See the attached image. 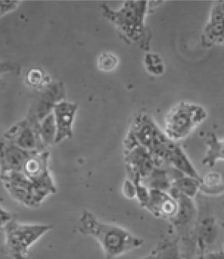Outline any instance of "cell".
Listing matches in <instances>:
<instances>
[{
	"label": "cell",
	"instance_id": "18",
	"mask_svg": "<svg viewBox=\"0 0 224 259\" xmlns=\"http://www.w3.org/2000/svg\"><path fill=\"white\" fill-rule=\"evenodd\" d=\"M218 229L216 219L213 217H205L199 222L195 229V236L197 244L201 249L215 242L218 236Z\"/></svg>",
	"mask_w": 224,
	"mask_h": 259
},
{
	"label": "cell",
	"instance_id": "21",
	"mask_svg": "<svg viewBox=\"0 0 224 259\" xmlns=\"http://www.w3.org/2000/svg\"><path fill=\"white\" fill-rule=\"evenodd\" d=\"M171 189L188 198L193 199L200 192V180L181 173L173 180Z\"/></svg>",
	"mask_w": 224,
	"mask_h": 259
},
{
	"label": "cell",
	"instance_id": "3",
	"mask_svg": "<svg viewBox=\"0 0 224 259\" xmlns=\"http://www.w3.org/2000/svg\"><path fill=\"white\" fill-rule=\"evenodd\" d=\"M207 117V111L202 105L181 102L166 115L164 133L173 141H181L188 138Z\"/></svg>",
	"mask_w": 224,
	"mask_h": 259
},
{
	"label": "cell",
	"instance_id": "9",
	"mask_svg": "<svg viewBox=\"0 0 224 259\" xmlns=\"http://www.w3.org/2000/svg\"><path fill=\"white\" fill-rule=\"evenodd\" d=\"M38 125L39 122L29 118L11 128L4 138L29 152H41L47 150L41 143L37 133Z\"/></svg>",
	"mask_w": 224,
	"mask_h": 259
},
{
	"label": "cell",
	"instance_id": "4",
	"mask_svg": "<svg viewBox=\"0 0 224 259\" xmlns=\"http://www.w3.org/2000/svg\"><path fill=\"white\" fill-rule=\"evenodd\" d=\"M47 224H25L12 221L6 226L5 244L13 259H26L29 250L52 229Z\"/></svg>",
	"mask_w": 224,
	"mask_h": 259
},
{
	"label": "cell",
	"instance_id": "23",
	"mask_svg": "<svg viewBox=\"0 0 224 259\" xmlns=\"http://www.w3.org/2000/svg\"><path fill=\"white\" fill-rule=\"evenodd\" d=\"M144 64L146 71L153 76H162L165 71L163 60L159 54L148 53L144 56Z\"/></svg>",
	"mask_w": 224,
	"mask_h": 259
},
{
	"label": "cell",
	"instance_id": "11",
	"mask_svg": "<svg viewBox=\"0 0 224 259\" xmlns=\"http://www.w3.org/2000/svg\"><path fill=\"white\" fill-rule=\"evenodd\" d=\"M35 153L26 151L4 137L0 140V175L21 171L26 160Z\"/></svg>",
	"mask_w": 224,
	"mask_h": 259
},
{
	"label": "cell",
	"instance_id": "14",
	"mask_svg": "<svg viewBox=\"0 0 224 259\" xmlns=\"http://www.w3.org/2000/svg\"><path fill=\"white\" fill-rule=\"evenodd\" d=\"M78 105L63 100L54 105L53 113L57 127L56 144L73 136V125Z\"/></svg>",
	"mask_w": 224,
	"mask_h": 259
},
{
	"label": "cell",
	"instance_id": "24",
	"mask_svg": "<svg viewBox=\"0 0 224 259\" xmlns=\"http://www.w3.org/2000/svg\"><path fill=\"white\" fill-rule=\"evenodd\" d=\"M26 79L28 84L35 89H43L49 84L47 82V76L45 75V72L37 68L29 70L26 74Z\"/></svg>",
	"mask_w": 224,
	"mask_h": 259
},
{
	"label": "cell",
	"instance_id": "25",
	"mask_svg": "<svg viewBox=\"0 0 224 259\" xmlns=\"http://www.w3.org/2000/svg\"><path fill=\"white\" fill-rule=\"evenodd\" d=\"M119 64L118 56L112 53H102L98 57L97 66L100 71L109 72L117 69Z\"/></svg>",
	"mask_w": 224,
	"mask_h": 259
},
{
	"label": "cell",
	"instance_id": "16",
	"mask_svg": "<svg viewBox=\"0 0 224 259\" xmlns=\"http://www.w3.org/2000/svg\"><path fill=\"white\" fill-rule=\"evenodd\" d=\"M167 162L169 166L184 175L200 180L201 176L195 168L188 156L177 142L171 140L167 148Z\"/></svg>",
	"mask_w": 224,
	"mask_h": 259
},
{
	"label": "cell",
	"instance_id": "28",
	"mask_svg": "<svg viewBox=\"0 0 224 259\" xmlns=\"http://www.w3.org/2000/svg\"><path fill=\"white\" fill-rule=\"evenodd\" d=\"M123 191H124V194L127 198H136L137 189H136L135 184L131 180L127 179L124 182V186H123Z\"/></svg>",
	"mask_w": 224,
	"mask_h": 259
},
{
	"label": "cell",
	"instance_id": "22",
	"mask_svg": "<svg viewBox=\"0 0 224 259\" xmlns=\"http://www.w3.org/2000/svg\"><path fill=\"white\" fill-rule=\"evenodd\" d=\"M37 133L46 149L56 144L57 127L53 113L49 114L39 122Z\"/></svg>",
	"mask_w": 224,
	"mask_h": 259
},
{
	"label": "cell",
	"instance_id": "10",
	"mask_svg": "<svg viewBox=\"0 0 224 259\" xmlns=\"http://www.w3.org/2000/svg\"><path fill=\"white\" fill-rule=\"evenodd\" d=\"M201 44L205 48L224 45L223 1L217 2L213 6L202 32Z\"/></svg>",
	"mask_w": 224,
	"mask_h": 259
},
{
	"label": "cell",
	"instance_id": "6",
	"mask_svg": "<svg viewBox=\"0 0 224 259\" xmlns=\"http://www.w3.org/2000/svg\"><path fill=\"white\" fill-rule=\"evenodd\" d=\"M162 132L149 115L146 114L138 115L134 119L125 138V150L139 145L149 151Z\"/></svg>",
	"mask_w": 224,
	"mask_h": 259
},
{
	"label": "cell",
	"instance_id": "30",
	"mask_svg": "<svg viewBox=\"0 0 224 259\" xmlns=\"http://www.w3.org/2000/svg\"><path fill=\"white\" fill-rule=\"evenodd\" d=\"M203 259H224V250L220 251L211 252L202 256Z\"/></svg>",
	"mask_w": 224,
	"mask_h": 259
},
{
	"label": "cell",
	"instance_id": "15",
	"mask_svg": "<svg viewBox=\"0 0 224 259\" xmlns=\"http://www.w3.org/2000/svg\"><path fill=\"white\" fill-rule=\"evenodd\" d=\"M169 192L179 202L177 214L170 222L178 231H185L196 218V206L193 199L179 194L173 189H171Z\"/></svg>",
	"mask_w": 224,
	"mask_h": 259
},
{
	"label": "cell",
	"instance_id": "32",
	"mask_svg": "<svg viewBox=\"0 0 224 259\" xmlns=\"http://www.w3.org/2000/svg\"><path fill=\"white\" fill-rule=\"evenodd\" d=\"M198 259H203V258H202V256H201V257H199Z\"/></svg>",
	"mask_w": 224,
	"mask_h": 259
},
{
	"label": "cell",
	"instance_id": "27",
	"mask_svg": "<svg viewBox=\"0 0 224 259\" xmlns=\"http://www.w3.org/2000/svg\"><path fill=\"white\" fill-rule=\"evenodd\" d=\"M20 4V1H0V17L16 10Z\"/></svg>",
	"mask_w": 224,
	"mask_h": 259
},
{
	"label": "cell",
	"instance_id": "33",
	"mask_svg": "<svg viewBox=\"0 0 224 259\" xmlns=\"http://www.w3.org/2000/svg\"><path fill=\"white\" fill-rule=\"evenodd\" d=\"M223 6H224V1H223Z\"/></svg>",
	"mask_w": 224,
	"mask_h": 259
},
{
	"label": "cell",
	"instance_id": "13",
	"mask_svg": "<svg viewBox=\"0 0 224 259\" xmlns=\"http://www.w3.org/2000/svg\"><path fill=\"white\" fill-rule=\"evenodd\" d=\"M65 88L61 82L49 83L43 89L35 107L34 113L31 115L37 122L52 113L54 105L62 102L65 96Z\"/></svg>",
	"mask_w": 224,
	"mask_h": 259
},
{
	"label": "cell",
	"instance_id": "31",
	"mask_svg": "<svg viewBox=\"0 0 224 259\" xmlns=\"http://www.w3.org/2000/svg\"><path fill=\"white\" fill-rule=\"evenodd\" d=\"M221 228H222V230L224 231V223H223L221 224ZM223 246H224V244H223Z\"/></svg>",
	"mask_w": 224,
	"mask_h": 259
},
{
	"label": "cell",
	"instance_id": "5",
	"mask_svg": "<svg viewBox=\"0 0 224 259\" xmlns=\"http://www.w3.org/2000/svg\"><path fill=\"white\" fill-rule=\"evenodd\" d=\"M4 188L10 196L22 205L29 208L39 207L53 193L37 184L23 174L15 171L0 175Z\"/></svg>",
	"mask_w": 224,
	"mask_h": 259
},
{
	"label": "cell",
	"instance_id": "7",
	"mask_svg": "<svg viewBox=\"0 0 224 259\" xmlns=\"http://www.w3.org/2000/svg\"><path fill=\"white\" fill-rule=\"evenodd\" d=\"M125 162L129 179L134 182L144 181L155 168L151 153L139 145L125 151Z\"/></svg>",
	"mask_w": 224,
	"mask_h": 259
},
{
	"label": "cell",
	"instance_id": "29",
	"mask_svg": "<svg viewBox=\"0 0 224 259\" xmlns=\"http://www.w3.org/2000/svg\"><path fill=\"white\" fill-rule=\"evenodd\" d=\"M12 221V214L0 206V228H5L6 226Z\"/></svg>",
	"mask_w": 224,
	"mask_h": 259
},
{
	"label": "cell",
	"instance_id": "26",
	"mask_svg": "<svg viewBox=\"0 0 224 259\" xmlns=\"http://www.w3.org/2000/svg\"><path fill=\"white\" fill-rule=\"evenodd\" d=\"M18 65L10 61H0V87L2 85V78L7 74H18L20 71Z\"/></svg>",
	"mask_w": 224,
	"mask_h": 259
},
{
	"label": "cell",
	"instance_id": "20",
	"mask_svg": "<svg viewBox=\"0 0 224 259\" xmlns=\"http://www.w3.org/2000/svg\"><path fill=\"white\" fill-rule=\"evenodd\" d=\"M200 192L208 195L224 193V174L219 171H210L200 179Z\"/></svg>",
	"mask_w": 224,
	"mask_h": 259
},
{
	"label": "cell",
	"instance_id": "1",
	"mask_svg": "<svg viewBox=\"0 0 224 259\" xmlns=\"http://www.w3.org/2000/svg\"><path fill=\"white\" fill-rule=\"evenodd\" d=\"M80 234L91 237L99 244L104 259H116L143 246L144 240L125 228L100 221L84 210L76 223Z\"/></svg>",
	"mask_w": 224,
	"mask_h": 259
},
{
	"label": "cell",
	"instance_id": "19",
	"mask_svg": "<svg viewBox=\"0 0 224 259\" xmlns=\"http://www.w3.org/2000/svg\"><path fill=\"white\" fill-rule=\"evenodd\" d=\"M219 161H224V139H219L215 134L211 133L206 140V151L202 164L212 168Z\"/></svg>",
	"mask_w": 224,
	"mask_h": 259
},
{
	"label": "cell",
	"instance_id": "2",
	"mask_svg": "<svg viewBox=\"0 0 224 259\" xmlns=\"http://www.w3.org/2000/svg\"><path fill=\"white\" fill-rule=\"evenodd\" d=\"M148 4L147 1H127L118 10H112L106 4H102L101 10L124 38L141 49L148 50L151 36L145 25Z\"/></svg>",
	"mask_w": 224,
	"mask_h": 259
},
{
	"label": "cell",
	"instance_id": "17",
	"mask_svg": "<svg viewBox=\"0 0 224 259\" xmlns=\"http://www.w3.org/2000/svg\"><path fill=\"white\" fill-rule=\"evenodd\" d=\"M140 259H186L182 254L178 239L164 237L152 251Z\"/></svg>",
	"mask_w": 224,
	"mask_h": 259
},
{
	"label": "cell",
	"instance_id": "8",
	"mask_svg": "<svg viewBox=\"0 0 224 259\" xmlns=\"http://www.w3.org/2000/svg\"><path fill=\"white\" fill-rule=\"evenodd\" d=\"M49 157L47 150L35 153L26 160L21 171L32 181L55 194V184L49 170Z\"/></svg>",
	"mask_w": 224,
	"mask_h": 259
},
{
	"label": "cell",
	"instance_id": "12",
	"mask_svg": "<svg viewBox=\"0 0 224 259\" xmlns=\"http://www.w3.org/2000/svg\"><path fill=\"white\" fill-rule=\"evenodd\" d=\"M146 209L157 218L171 221L179 210V202L170 193L165 191L149 190Z\"/></svg>",
	"mask_w": 224,
	"mask_h": 259
}]
</instances>
